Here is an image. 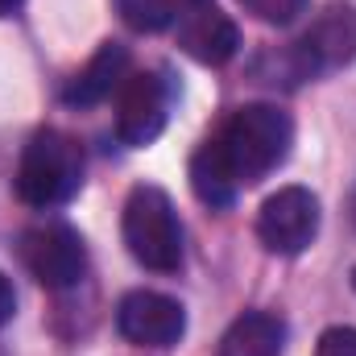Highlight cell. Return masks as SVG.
Here are the masks:
<instances>
[{
    "mask_svg": "<svg viewBox=\"0 0 356 356\" xmlns=\"http://www.w3.org/2000/svg\"><path fill=\"white\" fill-rule=\"evenodd\" d=\"M211 145L241 186H253L290 158L294 120L277 104H245L220 124Z\"/></svg>",
    "mask_w": 356,
    "mask_h": 356,
    "instance_id": "obj_1",
    "label": "cell"
},
{
    "mask_svg": "<svg viewBox=\"0 0 356 356\" xmlns=\"http://www.w3.org/2000/svg\"><path fill=\"white\" fill-rule=\"evenodd\" d=\"M83 186V145L63 129H38L21 149L17 199L29 207H58Z\"/></svg>",
    "mask_w": 356,
    "mask_h": 356,
    "instance_id": "obj_2",
    "label": "cell"
},
{
    "mask_svg": "<svg viewBox=\"0 0 356 356\" xmlns=\"http://www.w3.org/2000/svg\"><path fill=\"white\" fill-rule=\"evenodd\" d=\"M120 228H124L129 253L145 269L175 273L182 266V224H178L175 203H170V195L162 186L137 182L129 191V199H124Z\"/></svg>",
    "mask_w": 356,
    "mask_h": 356,
    "instance_id": "obj_3",
    "label": "cell"
},
{
    "mask_svg": "<svg viewBox=\"0 0 356 356\" xmlns=\"http://www.w3.org/2000/svg\"><path fill=\"white\" fill-rule=\"evenodd\" d=\"M356 58V8L353 4H332L315 17V25L302 33V42L290 46L286 67L294 79H315L323 71L348 67Z\"/></svg>",
    "mask_w": 356,
    "mask_h": 356,
    "instance_id": "obj_4",
    "label": "cell"
},
{
    "mask_svg": "<svg viewBox=\"0 0 356 356\" xmlns=\"http://www.w3.org/2000/svg\"><path fill=\"white\" fill-rule=\"evenodd\" d=\"M257 236L269 253L298 257L319 236V199L307 186H282L273 191L257 211Z\"/></svg>",
    "mask_w": 356,
    "mask_h": 356,
    "instance_id": "obj_5",
    "label": "cell"
},
{
    "mask_svg": "<svg viewBox=\"0 0 356 356\" xmlns=\"http://www.w3.org/2000/svg\"><path fill=\"white\" fill-rule=\"evenodd\" d=\"M21 261L46 290H67L83 277L88 249L71 224H38L21 232Z\"/></svg>",
    "mask_w": 356,
    "mask_h": 356,
    "instance_id": "obj_6",
    "label": "cell"
},
{
    "mask_svg": "<svg viewBox=\"0 0 356 356\" xmlns=\"http://www.w3.org/2000/svg\"><path fill=\"white\" fill-rule=\"evenodd\" d=\"M175 38H178V50L191 54L195 63L203 67H224L236 50H241V29L236 21L211 4V0H186L178 8V21H175Z\"/></svg>",
    "mask_w": 356,
    "mask_h": 356,
    "instance_id": "obj_7",
    "label": "cell"
},
{
    "mask_svg": "<svg viewBox=\"0 0 356 356\" xmlns=\"http://www.w3.org/2000/svg\"><path fill=\"white\" fill-rule=\"evenodd\" d=\"M116 327L124 340L145 344V348H170L186 332V311L182 302L158 290H133L116 307Z\"/></svg>",
    "mask_w": 356,
    "mask_h": 356,
    "instance_id": "obj_8",
    "label": "cell"
},
{
    "mask_svg": "<svg viewBox=\"0 0 356 356\" xmlns=\"http://www.w3.org/2000/svg\"><path fill=\"white\" fill-rule=\"evenodd\" d=\"M170 116V88L162 83V75H129L120 88V108H116V137L133 149L149 145L162 137Z\"/></svg>",
    "mask_w": 356,
    "mask_h": 356,
    "instance_id": "obj_9",
    "label": "cell"
},
{
    "mask_svg": "<svg viewBox=\"0 0 356 356\" xmlns=\"http://www.w3.org/2000/svg\"><path fill=\"white\" fill-rule=\"evenodd\" d=\"M129 79V50L120 42H104L95 54L88 58V67L79 75L67 79L63 88V104L67 108H91V104H104L112 91L124 88Z\"/></svg>",
    "mask_w": 356,
    "mask_h": 356,
    "instance_id": "obj_10",
    "label": "cell"
},
{
    "mask_svg": "<svg viewBox=\"0 0 356 356\" xmlns=\"http://www.w3.org/2000/svg\"><path fill=\"white\" fill-rule=\"evenodd\" d=\"M286 323L269 311H245L220 340V356H282Z\"/></svg>",
    "mask_w": 356,
    "mask_h": 356,
    "instance_id": "obj_11",
    "label": "cell"
},
{
    "mask_svg": "<svg viewBox=\"0 0 356 356\" xmlns=\"http://www.w3.org/2000/svg\"><path fill=\"white\" fill-rule=\"evenodd\" d=\"M191 186L207 207H232L241 195V182L232 178V170L224 166V158L216 154L211 141H203L191 158Z\"/></svg>",
    "mask_w": 356,
    "mask_h": 356,
    "instance_id": "obj_12",
    "label": "cell"
},
{
    "mask_svg": "<svg viewBox=\"0 0 356 356\" xmlns=\"http://www.w3.org/2000/svg\"><path fill=\"white\" fill-rule=\"evenodd\" d=\"M178 8H182V0H116L120 21L137 33H158V29L175 25Z\"/></svg>",
    "mask_w": 356,
    "mask_h": 356,
    "instance_id": "obj_13",
    "label": "cell"
},
{
    "mask_svg": "<svg viewBox=\"0 0 356 356\" xmlns=\"http://www.w3.org/2000/svg\"><path fill=\"white\" fill-rule=\"evenodd\" d=\"M236 4L266 25H290L307 13V0H236Z\"/></svg>",
    "mask_w": 356,
    "mask_h": 356,
    "instance_id": "obj_14",
    "label": "cell"
},
{
    "mask_svg": "<svg viewBox=\"0 0 356 356\" xmlns=\"http://www.w3.org/2000/svg\"><path fill=\"white\" fill-rule=\"evenodd\" d=\"M315 356H356V327H327L315 344Z\"/></svg>",
    "mask_w": 356,
    "mask_h": 356,
    "instance_id": "obj_15",
    "label": "cell"
},
{
    "mask_svg": "<svg viewBox=\"0 0 356 356\" xmlns=\"http://www.w3.org/2000/svg\"><path fill=\"white\" fill-rule=\"evenodd\" d=\"M13 315H17V294H13V282H8L4 269H0V327H4Z\"/></svg>",
    "mask_w": 356,
    "mask_h": 356,
    "instance_id": "obj_16",
    "label": "cell"
},
{
    "mask_svg": "<svg viewBox=\"0 0 356 356\" xmlns=\"http://www.w3.org/2000/svg\"><path fill=\"white\" fill-rule=\"evenodd\" d=\"M21 4H25V0H0V17H13Z\"/></svg>",
    "mask_w": 356,
    "mask_h": 356,
    "instance_id": "obj_17",
    "label": "cell"
},
{
    "mask_svg": "<svg viewBox=\"0 0 356 356\" xmlns=\"http://www.w3.org/2000/svg\"><path fill=\"white\" fill-rule=\"evenodd\" d=\"M353 286H356V269H353Z\"/></svg>",
    "mask_w": 356,
    "mask_h": 356,
    "instance_id": "obj_18",
    "label": "cell"
}]
</instances>
